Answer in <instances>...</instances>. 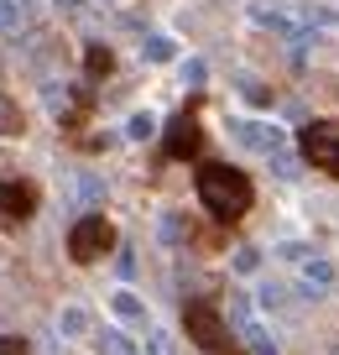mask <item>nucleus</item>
I'll list each match as a JSON object with an SVG mask.
<instances>
[{"mask_svg":"<svg viewBox=\"0 0 339 355\" xmlns=\"http://www.w3.org/2000/svg\"><path fill=\"white\" fill-rule=\"evenodd\" d=\"M198 204L214 220H241L251 209V178L230 162H204L198 167Z\"/></svg>","mask_w":339,"mask_h":355,"instance_id":"nucleus-1","label":"nucleus"},{"mask_svg":"<svg viewBox=\"0 0 339 355\" xmlns=\"http://www.w3.org/2000/svg\"><path fill=\"white\" fill-rule=\"evenodd\" d=\"M115 245V230H110L105 214H84V220H73V230H68V256L73 261H99V256Z\"/></svg>","mask_w":339,"mask_h":355,"instance_id":"nucleus-2","label":"nucleus"},{"mask_svg":"<svg viewBox=\"0 0 339 355\" xmlns=\"http://www.w3.org/2000/svg\"><path fill=\"white\" fill-rule=\"evenodd\" d=\"M188 340L204 345L209 355H235V340L225 334V319L214 303H188Z\"/></svg>","mask_w":339,"mask_h":355,"instance_id":"nucleus-3","label":"nucleus"},{"mask_svg":"<svg viewBox=\"0 0 339 355\" xmlns=\"http://www.w3.org/2000/svg\"><path fill=\"white\" fill-rule=\"evenodd\" d=\"M303 157L339 178V121H308L303 125Z\"/></svg>","mask_w":339,"mask_h":355,"instance_id":"nucleus-4","label":"nucleus"},{"mask_svg":"<svg viewBox=\"0 0 339 355\" xmlns=\"http://www.w3.org/2000/svg\"><path fill=\"white\" fill-rule=\"evenodd\" d=\"M230 136L241 146H251V152H277V146H282V125L277 121H251V115H235Z\"/></svg>","mask_w":339,"mask_h":355,"instance_id":"nucleus-5","label":"nucleus"},{"mask_svg":"<svg viewBox=\"0 0 339 355\" xmlns=\"http://www.w3.org/2000/svg\"><path fill=\"white\" fill-rule=\"evenodd\" d=\"M339 282V266L329 261V256H308V261H297V293L303 298H318V293H329Z\"/></svg>","mask_w":339,"mask_h":355,"instance_id":"nucleus-6","label":"nucleus"},{"mask_svg":"<svg viewBox=\"0 0 339 355\" xmlns=\"http://www.w3.org/2000/svg\"><path fill=\"white\" fill-rule=\"evenodd\" d=\"M32 209H37V189L6 178V183H0V214H6V220H26Z\"/></svg>","mask_w":339,"mask_h":355,"instance_id":"nucleus-7","label":"nucleus"},{"mask_svg":"<svg viewBox=\"0 0 339 355\" xmlns=\"http://www.w3.org/2000/svg\"><path fill=\"white\" fill-rule=\"evenodd\" d=\"M251 21L266 26V32H277V37H287V42H297V37H303L293 16H287V11H272V6H251Z\"/></svg>","mask_w":339,"mask_h":355,"instance_id":"nucleus-8","label":"nucleus"},{"mask_svg":"<svg viewBox=\"0 0 339 355\" xmlns=\"http://www.w3.org/2000/svg\"><path fill=\"white\" fill-rule=\"evenodd\" d=\"M193 146H198V125H193V115H177L173 131H167V157H188Z\"/></svg>","mask_w":339,"mask_h":355,"instance_id":"nucleus-9","label":"nucleus"},{"mask_svg":"<svg viewBox=\"0 0 339 355\" xmlns=\"http://www.w3.org/2000/svg\"><path fill=\"white\" fill-rule=\"evenodd\" d=\"M58 334H63V340H84L89 334V309L84 303H63V309H58Z\"/></svg>","mask_w":339,"mask_h":355,"instance_id":"nucleus-10","label":"nucleus"},{"mask_svg":"<svg viewBox=\"0 0 339 355\" xmlns=\"http://www.w3.org/2000/svg\"><path fill=\"white\" fill-rule=\"evenodd\" d=\"M241 345H251L256 355H282V350H277V340L266 334V324H261V319H251V313L241 319Z\"/></svg>","mask_w":339,"mask_h":355,"instance_id":"nucleus-11","label":"nucleus"},{"mask_svg":"<svg viewBox=\"0 0 339 355\" xmlns=\"http://www.w3.org/2000/svg\"><path fill=\"white\" fill-rule=\"evenodd\" d=\"M110 313H115V319H125V324H152V319H146V303L136 298V293H125V288L110 298Z\"/></svg>","mask_w":339,"mask_h":355,"instance_id":"nucleus-12","label":"nucleus"},{"mask_svg":"<svg viewBox=\"0 0 339 355\" xmlns=\"http://www.w3.org/2000/svg\"><path fill=\"white\" fill-rule=\"evenodd\" d=\"M26 16H32L26 0H0V37H16L26 26Z\"/></svg>","mask_w":339,"mask_h":355,"instance_id":"nucleus-13","label":"nucleus"},{"mask_svg":"<svg viewBox=\"0 0 339 355\" xmlns=\"http://www.w3.org/2000/svg\"><path fill=\"white\" fill-rule=\"evenodd\" d=\"M99 355H141V345H136L131 334H121V329H105L99 334Z\"/></svg>","mask_w":339,"mask_h":355,"instance_id":"nucleus-14","label":"nucleus"},{"mask_svg":"<svg viewBox=\"0 0 339 355\" xmlns=\"http://www.w3.org/2000/svg\"><path fill=\"white\" fill-rule=\"evenodd\" d=\"M68 189H73L78 204H105V183H99V178H89V173H78Z\"/></svg>","mask_w":339,"mask_h":355,"instance_id":"nucleus-15","label":"nucleus"},{"mask_svg":"<svg viewBox=\"0 0 339 355\" xmlns=\"http://www.w3.org/2000/svg\"><path fill=\"white\" fill-rule=\"evenodd\" d=\"M256 303H261L266 313H282V309H287V293H282V282H256Z\"/></svg>","mask_w":339,"mask_h":355,"instance_id":"nucleus-16","label":"nucleus"},{"mask_svg":"<svg viewBox=\"0 0 339 355\" xmlns=\"http://www.w3.org/2000/svg\"><path fill=\"white\" fill-rule=\"evenodd\" d=\"M125 136H131V141H152V136H157V115L152 110H136L131 125H125Z\"/></svg>","mask_w":339,"mask_h":355,"instance_id":"nucleus-17","label":"nucleus"},{"mask_svg":"<svg viewBox=\"0 0 339 355\" xmlns=\"http://www.w3.org/2000/svg\"><path fill=\"white\" fill-rule=\"evenodd\" d=\"M266 167H272L277 178H297V157L287 152V146H277V152H266Z\"/></svg>","mask_w":339,"mask_h":355,"instance_id":"nucleus-18","label":"nucleus"},{"mask_svg":"<svg viewBox=\"0 0 339 355\" xmlns=\"http://www.w3.org/2000/svg\"><path fill=\"white\" fill-rule=\"evenodd\" d=\"M21 131V110H16L11 94H0V136H16Z\"/></svg>","mask_w":339,"mask_h":355,"instance_id":"nucleus-19","label":"nucleus"},{"mask_svg":"<svg viewBox=\"0 0 339 355\" xmlns=\"http://www.w3.org/2000/svg\"><path fill=\"white\" fill-rule=\"evenodd\" d=\"M141 355H173V340H167V329L146 324V345H141Z\"/></svg>","mask_w":339,"mask_h":355,"instance_id":"nucleus-20","label":"nucleus"},{"mask_svg":"<svg viewBox=\"0 0 339 355\" xmlns=\"http://www.w3.org/2000/svg\"><path fill=\"white\" fill-rule=\"evenodd\" d=\"M177 73H183V84H204V73H209V68H204V58H183V68H177Z\"/></svg>","mask_w":339,"mask_h":355,"instance_id":"nucleus-21","label":"nucleus"},{"mask_svg":"<svg viewBox=\"0 0 339 355\" xmlns=\"http://www.w3.org/2000/svg\"><path fill=\"white\" fill-rule=\"evenodd\" d=\"M141 53L152 58V63H167V58H173V42H167V37H152V42H146Z\"/></svg>","mask_w":339,"mask_h":355,"instance_id":"nucleus-22","label":"nucleus"},{"mask_svg":"<svg viewBox=\"0 0 339 355\" xmlns=\"http://www.w3.org/2000/svg\"><path fill=\"white\" fill-rule=\"evenodd\" d=\"M277 256H282V261H308L313 251H308L303 241H282V245H277Z\"/></svg>","mask_w":339,"mask_h":355,"instance_id":"nucleus-23","label":"nucleus"},{"mask_svg":"<svg viewBox=\"0 0 339 355\" xmlns=\"http://www.w3.org/2000/svg\"><path fill=\"white\" fill-rule=\"evenodd\" d=\"M110 63H115L110 47H89V73H110Z\"/></svg>","mask_w":339,"mask_h":355,"instance_id":"nucleus-24","label":"nucleus"},{"mask_svg":"<svg viewBox=\"0 0 339 355\" xmlns=\"http://www.w3.org/2000/svg\"><path fill=\"white\" fill-rule=\"evenodd\" d=\"M183 235H188V225L177 220V214H167V220H162V241H173V245H177Z\"/></svg>","mask_w":339,"mask_h":355,"instance_id":"nucleus-25","label":"nucleus"},{"mask_svg":"<svg viewBox=\"0 0 339 355\" xmlns=\"http://www.w3.org/2000/svg\"><path fill=\"white\" fill-rule=\"evenodd\" d=\"M256 261H261V256H256L251 245H245V251H235V272H256Z\"/></svg>","mask_w":339,"mask_h":355,"instance_id":"nucleus-26","label":"nucleus"},{"mask_svg":"<svg viewBox=\"0 0 339 355\" xmlns=\"http://www.w3.org/2000/svg\"><path fill=\"white\" fill-rule=\"evenodd\" d=\"M0 355H26V345H16V340H0Z\"/></svg>","mask_w":339,"mask_h":355,"instance_id":"nucleus-27","label":"nucleus"}]
</instances>
